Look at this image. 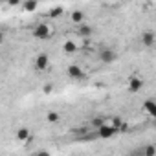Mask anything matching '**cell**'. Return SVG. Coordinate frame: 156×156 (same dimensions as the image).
I'll use <instances>...</instances> for the list:
<instances>
[{
	"mask_svg": "<svg viewBox=\"0 0 156 156\" xmlns=\"http://www.w3.org/2000/svg\"><path fill=\"white\" fill-rule=\"evenodd\" d=\"M31 35L37 39V41H48L50 37H51V28H50V24H44V22H39L35 28H33V31H31Z\"/></svg>",
	"mask_w": 156,
	"mask_h": 156,
	"instance_id": "cell-1",
	"label": "cell"
},
{
	"mask_svg": "<svg viewBox=\"0 0 156 156\" xmlns=\"http://www.w3.org/2000/svg\"><path fill=\"white\" fill-rule=\"evenodd\" d=\"M33 66H35V70L37 72H46L48 68H50V57H48V53H39L37 57H35V62H33Z\"/></svg>",
	"mask_w": 156,
	"mask_h": 156,
	"instance_id": "cell-2",
	"label": "cell"
},
{
	"mask_svg": "<svg viewBox=\"0 0 156 156\" xmlns=\"http://www.w3.org/2000/svg\"><path fill=\"white\" fill-rule=\"evenodd\" d=\"M96 130H98V136L103 138V140H108V138H112V136L118 134V129H116L112 123H110V125H108V123H103V125H101L99 129H96Z\"/></svg>",
	"mask_w": 156,
	"mask_h": 156,
	"instance_id": "cell-3",
	"label": "cell"
},
{
	"mask_svg": "<svg viewBox=\"0 0 156 156\" xmlns=\"http://www.w3.org/2000/svg\"><path fill=\"white\" fill-rule=\"evenodd\" d=\"M127 88H129V92H132V94L140 92V90L143 88V79H141L140 75H130L129 81H127Z\"/></svg>",
	"mask_w": 156,
	"mask_h": 156,
	"instance_id": "cell-4",
	"label": "cell"
},
{
	"mask_svg": "<svg viewBox=\"0 0 156 156\" xmlns=\"http://www.w3.org/2000/svg\"><path fill=\"white\" fill-rule=\"evenodd\" d=\"M66 73H68L70 79H73V81L85 79V70H83L79 64H70V66H68V70H66Z\"/></svg>",
	"mask_w": 156,
	"mask_h": 156,
	"instance_id": "cell-5",
	"label": "cell"
},
{
	"mask_svg": "<svg viewBox=\"0 0 156 156\" xmlns=\"http://www.w3.org/2000/svg\"><path fill=\"white\" fill-rule=\"evenodd\" d=\"M118 59V53L112 50V48H103L101 51H99V61L103 62V64H110V62H114Z\"/></svg>",
	"mask_w": 156,
	"mask_h": 156,
	"instance_id": "cell-6",
	"label": "cell"
},
{
	"mask_svg": "<svg viewBox=\"0 0 156 156\" xmlns=\"http://www.w3.org/2000/svg\"><path fill=\"white\" fill-rule=\"evenodd\" d=\"M154 42H156V35H154L152 31H143V33H141V44H143L145 48H151Z\"/></svg>",
	"mask_w": 156,
	"mask_h": 156,
	"instance_id": "cell-7",
	"label": "cell"
},
{
	"mask_svg": "<svg viewBox=\"0 0 156 156\" xmlns=\"http://www.w3.org/2000/svg\"><path fill=\"white\" fill-rule=\"evenodd\" d=\"M77 35H79V37H83V39H88L90 35H92V26L90 24H79V26H77Z\"/></svg>",
	"mask_w": 156,
	"mask_h": 156,
	"instance_id": "cell-8",
	"label": "cell"
},
{
	"mask_svg": "<svg viewBox=\"0 0 156 156\" xmlns=\"http://www.w3.org/2000/svg\"><path fill=\"white\" fill-rule=\"evenodd\" d=\"M17 140H19V141H30V140H31L30 129H28V127H19V130H17Z\"/></svg>",
	"mask_w": 156,
	"mask_h": 156,
	"instance_id": "cell-9",
	"label": "cell"
},
{
	"mask_svg": "<svg viewBox=\"0 0 156 156\" xmlns=\"http://www.w3.org/2000/svg\"><path fill=\"white\" fill-rule=\"evenodd\" d=\"M70 19H72V22H73L75 26H79V24H83V22H85V13H83V11H79V9H75V11H72Z\"/></svg>",
	"mask_w": 156,
	"mask_h": 156,
	"instance_id": "cell-10",
	"label": "cell"
},
{
	"mask_svg": "<svg viewBox=\"0 0 156 156\" xmlns=\"http://www.w3.org/2000/svg\"><path fill=\"white\" fill-rule=\"evenodd\" d=\"M62 51H64L66 55H73V53L77 51V44H75V41H66V42L62 44Z\"/></svg>",
	"mask_w": 156,
	"mask_h": 156,
	"instance_id": "cell-11",
	"label": "cell"
},
{
	"mask_svg": "<svg viewBox=\"0 0 156 156\" xmlns=\"http://www.w3.org/2000/svg\"><path fill=\"white\" fill-rule=\"evenodd\" d=\"M37 6H39V0H26V2H22V8L28 13H33L37 9Z\"/></svg>",
	"mask_w": 156,
	"mask_h": 156,
	"instance_id": "cell-12",
	"label": "cell"
},
{
	"mask_svg": "<svg viewBox=\"0 0 156 156\" xmlns=\"http://www.w3.org/2000/svg\"><path fill=\"white\" fill-rule=\"evenodd\" d=\"M62 13H64V8L55 6V8H51V9L48 11V17H50V19H59V17H62Z\"/></svg>",
	"mask_w": 156,
	"mask_h": 156,
	"instance_id": "cell-13",
	"label": "cell"
},
{
	"mask_svg": "<svg viewBox=\"0 0 156 156\" xmlns=\"http://www.w3.org/2000/svg\"><path fill=\"white\" fill-rule=\"evenodd\" d=\"M46 121H48V123H59V121H61V114L55 112V110H50V112L46 114Z\"/></svg>",
	"mask_w": 156,
	"mask_h": 156,
	"instance_id": "cell-14",
	"label": "cell"
},
{
	"mask_svg": "<svg viewBox=\"0 0 156 156\" xmlns=\"http://www.w3.org/2000/svg\"><path fill=\"white\" fill-rule=\"evenodd\" d=\"M154 107H156V101H152V99H147V101H143V110L151 116V112L154 110Z\"/></svg>",
	"mask_w": 156,
	"mask_h": 156,
	"instance_id": "cell-15",
	"label": "cell"
},
{
	"mask_svg": "<svg viewBox=\"0 0 156 156\" xmlns=\"http://www.w3.org/2000/svg\"><path fill=\"white\" fill-rule=\"evenodd\" d=\"M140 152H143V154H147V156H156V147H154V145H147V147H143Z\"/></svg>",
	"mask_w": 156,
	"mask_h": 156,
	"instance_id": "cell-16",
	"label": "cell"
},
{
	"mask_svg": "<svg viewBox=\"0 0 156 156\" xmlns=\"http://www.w3.org/2000/svg\"><path fill=\"white\" fill-rule=\"evenodd\" d=\"M103 123H105V119H103V118H94V119H92V123H90V125H92V127H94V129H99V127H101V125H103Z\"/></svg>",
	"mask_w": 156,
	"mask_h": 156,
	"instance_id": "cell-17",
	"label": "cell"
},
{
	"mask_svg": "<svg viewBox=\"0 0 156 156\" xmlns=\"http://www.w3.org/2000/svg\"><path fill=\"white\" fill-rule=\"evenodd\" d=\"M6 2H8V6L15 8V6H19V4H20V0H6Z\"/></svg>",
	"mask_w": 156,
	"mask_h": 156,
	"instance_id": "cell-18",
	"label": "cell"
},
{
	"mask_svg": "<svg viewBox=\"0 0 156 156\" xmlns=\"http://www.w3.org/2000/svg\"><path fill=\"white\" fill-rule=\"evenodd\" d=\"M44 92H46V94H50V92H51V87H50V85H48V87H44Z\"/></svg>",
	"mask_w": 156,
	"mask_h": 156,
	"instance_id": "cell-19",
	"label": "cell"
},
{
	"mask_svg": "<svg viewBox=\"0 0 156 156\" xmlns=\"http://www.w3.org/2000/svg\"><path fill=\"white\" fill-rule=\"evenodd\" d=\"M151 116H152V118H154V119H156V107H154V110H152V112H151Z\"/></svg>",
	"mask_w": 156,
	"mask_h": 156,
	"instance_id": "cell-20",
	"label": "cell"
},
{
	"mask_svg": "<svg viewBox=\"0 0 156 156\" xmlns=\"http://www.w3.org/2000/svg\"><path fill=\"white\" fill-rule=\"evenodd\" d=\"M147 2H152V0H147Z\"/></svg>",
	"mask_w": 156,
	"mask_h": 156,
	"instance_id": "cell-21",
	"label": "cell"
}]
</instances>
